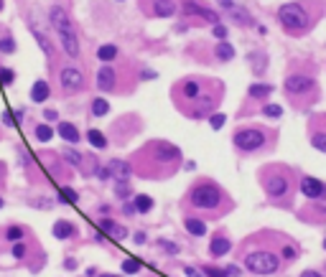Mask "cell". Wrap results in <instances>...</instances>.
Masks as SVG:
<instances>
[{"mask_svg":"<svg viewBox=\"0 0 326 277\" xmlns=\"http://www.w3.org/2000/svg\"><path fill=\"white\" fill-rule=\"evenodd\" d=\"M171 99L186 117L204 120L222 102V82L207 77H186L171 87Z\"/></svg>","mask_w":326,"mask_h":277,"instance_id":"6da1fadb","label":"cell"},{"mask_svg":"<svg viewBox=\"0 0 326 277\" xmlns=\"http://www.w3.org/2000/svg\"><path fill=\"white\" fill-rule=\"evenodd\" d=\"M184 160V153L179 145L166 143V140H150L145 143L135 155H133V173H138L140 178H169L179 170Z\"/></svg>","mask_w":326,"mask_h":277,"instance_id":"7a4b0ae2","label":"cell"},{"mask_svg":"<svg viewBox=\"0 0 326 277\" xmlns=\"http://www.w3.org/2000/svg\"><path fill=\"white\" fill-rule=\"evenodd\" d=\"M186 206H194L199 211H209L214 216H222V214L235 209V203L227 196V191L214 181H197L186 191Z\"/></svg>","mask_w":326,"mask_h":277,"instance_id":"3957f363","label":"cell"},{"mask_svg":"<svg viewBox=\"0 0 326 277\" xmlns=\"http://www.w3.org/2000/svg\"><path fill=\"white\" fill-rule=\"evenodd\" d=\"M278 21L288 36H306L318 21V11H313L308 0H296L278 8Z\"/></svg>","mask_w":326,"mask_h":277,"instance_id":"277c9868","label":"cell"},{"mask_svg":"<svg viewBox=\"0 0 326 277\" xmlns=\"http://www.w3.org/2000/svg\"><path fill=\"white\" fill-rule=\"evenodd\" d=\"M290 176H293V170L288 165H263L260 168V186L273 203L290 196V191H293Z\"/></svg>","mask_w":326,"mask_h":277,"instance_id":"5b68a950","label":"cell"},{"mask_svg":"<svg viewBox=\"0 0 326 277\" xmlns=\"http://www.w3.org/2000/svg\"><path fill=\"white\" fill-rule=\"evenodd\" d=\"M285 94L290 99L293 107H308L311 102L318 99V84L311 74H303V72H293L285 77Z\"/></svg>","mask_w":326,"mask_h":277,"instance_id":"8992f818","label":"cell"},{"mask_svg":"<svg viewBox=\"0 0 326 277\" xmlns=\"http://www.w3.org/2000/svg\"><path fill=\"white\" fill-rule=\"evenodd\" d=\"M275 140H278L275 132L268 130V127H260V125L240 127V130H235V135H232V145H235L240 153H260V150H268Z\"/></svg>","mask_w":326,"mask_h":277,"instance_id":"52a82bcc","label":"cell"},{"mask_svg":"<svg viewBox=\"0 0 326 277\" xmlns=\"http://www.w3.org/2000/svg\"><path fill=\"white\" fill-rule=\"evenodd\" d=\"M49 21H51V28L59 33L67 56H69V59H79V39H77V33H74V26H72V21H69V13H67L61 6H51Z\"/></svg>","mask_w":326,"mask_h":277,"instance_id":"ba28073f","label":"cell"},{"mask_svg":"<svg viewBox=\"0 0 326 277\" xmlns=\"http://www.w3.org/2000/svg\"><path fill=\"white\" fill-rule=\"evenodd\" d=\"M245 267L255 274H273L280 269V252L273 249H247L245 252Z\"/></svg>","mask_w":326,"mask_h":277,"instance_id":"9c48e42d","label":"cell"},{"mask_svg":"<svg viewBox=\"0 0 326 277\" xmlns=\"http://www.w3.org/2000/svg\"><path fill=\"white\" fill-rule=\"evenodd\" d=\"M140 8L150 18H171L181 11V6L176 0H140Z\"/></svg>","mask_w":326,"mask_h":277,"instance_id":"30bf717a","label":"cell"},{"mask_svg":"<svg viewBox=\"0 0 326 277\" xmlns=\"http://www.w3.org/2000/svg\"><path fill=\"white\" fill-rule=\"evenodd\" d=\"M120 79H122V72L117 69V66H112V64H105L100 72H97V87L102 89V92H107V94H115V92H122L125 87L120 84Z\"/></svg>","mask_w":326,"mask_h":277,"instance_id":"8fae6325","label":"cell"},{"mask_svg":"<svg viewBox=\"0 0 326 277\" xmlns=\"http://www.w3.org/2000/svg\"><path fill=\"white\" fill-rule=\"evenodd\" d=\"M59 82H61L64 94H77V92L84 87V74H82L77 66H61Z\"/></svg>","mask_w":326,"mask_h":277,"instance_id":"7c38bea8","label":"cell"},{"mask_svg":"<svg viewBox=\"0 0 326 277\" xmlns=\"http://www.w3.org/2000/svg\"><path fill=\"white\" fill-rule=\"evenodd\" d=\"M181 13L184 16H197V18H202V21H207V23H219V13H214L212 8H204L202 3H199V0H184V3H181Z\"/></svg>","mask_w":326,"mask_h":277,"instance_id":"4fadbf2b","label":"cell"},{"mask_svg":"<svg viewBox=\"0 0 326 277\" xmlns=\"http://www.w3.org/2000/svg\"><path fill=\"white\" fill-rule=\"evenodd\" d=\"M301 193L308 201H326V183L313 178V176H303L301 178Z\"/></svg>","mask_w":326,"mask_h":277,"instance_id":"5bb4252c","label":"cell"},{"mask_svg":"<svg viewBox=\"0 0 326 277\" xmlns=\"http://www.w3.org/2000/svg\"><path fill=\"white\" fill-rule=\"evenodd\" d=\"M308 140L316 150L326 153V117H316L313 125H311V132H308Z\"/></svg>","mask_w":326,"mask_h":277,"instance_id":"9a60e30c","label":"cell"},{"mask_svg":"<svg viewBox=\"0 0 326 277\" xmlns=\"http://www.w3.org/2000/svg\"><path fill=\"white\" fill-rule=\"evenodd\" d=\"M100 229L105 231V236H110V239H115V241H125V239H127V229H125L122 224L107 219V216L100 221Z\"/></svg>","mask_w":326,"mask_h":277,"instance_id":"2e32d148","label":"cell"},{"mask_svg":"<svg viewBox=\"0 0 326 277\" xmlns=\"http://www.w3.org/2000/svg\"><path fill=\"white\" fill-rule=\"evenodd\" d=\"M107 165H110V170H112V178H115V181H127V178L133 176V163H130V160L112 158Z\"/></svg>","mask_w":326,"mask_h":277,"instance_id":"e0dca14e","label":"cell"},{"mask_svg":"<svg viewBox=\"0 0 326 277\" xmlns=\"http://www.w3.org/2000/svg\"><path fill=\"white\" fill-rule=\"evenodd\" d=\"M230 249H232V239L227 234H214V239L209 241V254L212 257H224V254H230Z\"/></svg>","mask_w":326,"mask_h":277,"instance_id":"ac0fdd59","label":"cell"},{"mask_svg":"<svg viewBox=\"0 0 326 277\" xmlns=\"http://www.w3.org/2000/svg\"><path fill=\"white\" fill-rule=\"evenodd\" d=\"M28 26H31V31H34V36H36V41L41 44V49H44V54H46L49 59H54V56H56V54H54V44H51V41L46 39V33H44V28H41V26H39V23H36L34 18H28Z\"/></svg>","mask_w":326,"mask_h":277,"instance_id":"d6986e66","label":"cell"},{"mask_svg":"<svg viewBox=\"0 0 326 277\" xmlns=\"http://www.w3.org/2000/svg\"><path fill=\"white\" fill-rule=\"evenodd\" d=\"M51 234L56 236V239H74L77 236V226L72 224V221H67V219H59V221H54V226H51Z\"/></svg>","mask_w":326,"mask_h":277,"instance_id":"ffe728a7","label":"cell"},{"mask_svg":"<svg viewBox=\"0 0 326 277\" xmlns=\"http://www.w3.org/2000/svg\"><path fill=\"white\" fill-rule=\"evenodd\" d=\"M56 135H59L61 140L72 143V145H74V143H79V137H82L74 122H59V125H56Z\"/></svg>","mask_w":326,"mask_h":277,"instance_id":"44dd1931","label":"cell"},{"mask_svg":"<svg viewBox=\"0 0 326 277\" xmlns=\"http://www.w3.org/2000/svg\"><path fill=\"white\" fill-rule=\"evenodd\" d=\"M51 97V87H49V82L46 79H39L34 87H31V102H46Z\"/></svg>","mask_w":326,"mask_h":277,"instance_id":"7402d4cb","label":"cell"},{"mask_svg":"<svg viewBox=\"0 0 326 277\" xmlns=\"http://www.w3.org/2000/svg\"><path fill=\"white\" fill-rule=\"evenodd\" d=\"M184 226L191 236H204L207 234V224L199 216H184Z\"/></svg>","mask_w":326,"mask_h":277,"instance_id":"603a6c76","label":"cell"},{"mask_svg":"<svg viewBox=\"0 0 326 277\" xmlns=\"http://www.w3.org/2000/svg\"><path fill=\"white\" fill-rule=\"evenodd\" d=\"M26 236H28V231H26L21 224H11V226H6V229H3V239H6L8 244L21 241V239H26Z\"/></svg>","mask_w":326,"mask_h":277,"instance_id":"cb8c5ba5","label":"cell"},{"mask_svg":"<svg viewBox=\"0 0 326 277\" xmlns=\"http://www.w3.org/2000/svg\"><path fill=\"white\" fill-rule=\"evenodd\" d=\"M117 56H120V51H117V46H115V44H105V46H100V49H97V59H100V61H105V64L117 61Z\"/></svg>","mask_w":326,"mask_h":277,"instance_id":"d4e9b609","label":"cell"},{"mask_svg":"<svg viewBox=\"0 0 326 277\" xmlns=\"http://www.w3.org/2000/svg\"><path fill=\"white\" fill-rule=\"evenodd\" d=\"M273 92H275V87H273V84H252V87L247 89L250 99H268Z\"/></svg>","mask_w":326,"mask_h":277,"instance_id":"484cf974","label":"cell"},{"mask_svg":"<svg viewBox=\"0 0 326 277\" xmlns=\"http://www.w3.org/2000/svg\"><path fill=\"white\" fill-rule=\"evenodd\" d=\"M89 112H92V117H107L110 115V102L105 97H94L92 105H89Z\"/></svg>","mask_w":326,"mask_h":277,"instance_id":"4316f807","label":"cell"},{"mask_svg":"<svg viewBox=\"0 0 326 277\" xmlns=\"http://www.w3.org/2000/svg\"><path fill=\"white\" fill-rule=\"evenodd\" d=\"M34 135H36V140H39V143H49V140L56 135V130L51 127V122H46V120H44L41 125H36V127H34Z\"/></svg>","mask_w":326,"mask_h":277,"instance_id":"83f0119b","label":"cell"},{"mask_svg":"<svg viewBox=\"0 0 326 277\" xmlns=\"http://www.w3.org/2000/svg\"><path fill=\"white\" fill-rule=\"evenodd\" d=\"M214 59L217 61H232L235 59V46H230L227 41H222L219 46H214Z\"/></svg>","mask_w":326,"mask_h":277,"instance_id":"f1b7e54d","label":"cell"},{"mask_svg":"<svg viewBox=\"0 0 326 277\" xmlns=\"http://www.w3.org/2000/svg\"><path fill=\"white\" fill-rule=\"evenodd\" d=\"M61 158H64V163H69V165H74V168H82V163H84V155H82L79 150H72L69 145L61 150Z\"/></svg>","mask_w":326,"mask_h":277,"instance_id":"f546056e","label":"cell"},{"mask_svg":"<svg viewBox=\"0 0 326 277\" xmlns=\"http://www.w3.org/2000/svg\"><path fill=\"white\" fill-rule=\"evenodd\" d=\"M230 18H232L237 26H252V18L247 16V11H245V8H237V6H235V8H230Z\"/></svg>","mask_w":326,"mask_h":277,"instance_id":"4dcf8cb0","label":"cell"},{"mask_svg":"<svg viewBox=\"0 0 326 277\" xmlns=\"http://www.w3.org/2000/svg\"><path fill=\"white\" fill-rule=\"evenodd\" d=\"M87 143H89L92 148H97V150H105V148L110 145L107 137H105L100 130H89V132H87Z\"/></svg>","mask_w":326,"mask_h":277,"instance_id":"1f68e13d","label":"cell"},{"mask_svg":"<svg viewBox=\"0 0 326 277\" xmlns=\"http://www.w3.org/2000/svg\"><path fill=\"white\" fill-rule=\"evenodd\" d=\"M133 201H135V209H138V214H150V211H153V198H150V196H145V193H138V196H133Z\"/></svg>","mask_w":326,"mask_h":277,"instance_id":"d6a6232c","label":"cell"},{"mask_svg":"<svg viewBox=\"0 0 326 277\" xmlns=\"http://www.w3.org/2000/svg\"><path fill=\"white\" fill-rule=\"evenodd\" d=\"M250 64H252V69H255L257 74H263V72H265L268 59H265V54H263V51H252V54H250Z\"/></svg>","mask_w":326,"mask_h":277,"instance_id":"836d02e7","label":"cell"},{"mask_svg":"<svg viewBox=\"0 0 326 277\" xmlns=\"http://www.w3.org/2000/svg\"><path fill=\"white\" fill-rule=\"evenodd\" d=\"M16 51V39L11 33H3L0 36V54H13Z\"/></svg>","mask_w":326,"mask_h":277,"instance_id":"e575fe53","label":"cell"},{"mask_svg":"<svg viewBox=\"0 0 326 277\" xmlns=\"http://www.w3.org/2000/svg\"><path fill=\"white\" fill-rule=\"evenodd\" d=\"M155 244H158V247H160L163 252H166L169 257H176V254L181 252V247H179V244H174V241H169V239H158Z\"/></svg>","mask_w":326,"mask_h":277,"instance_id":"d590c367","label":"cell"},{"mask_svg":"<svg viewBox=\"0 0 326 277\" xmlns=\"http://www.w3.org/2000/svg\"><path fill=\"white\" fill-rule=\"evenodd\" d=\"M28 254V244L21 239V241H13V247H11V257H16V259H23Z\"/></svg>","mask_w":326,"mask_h":277,"instance_id":"8d00e7d4","label":"cell"},{"mask_svg":"<svg viewBox=\"0 0 326 277\" xmlns=\"http://www.w3.org/2000/svg\"><path fill=\"white\" fill-rule=\"evenodd\" d=\"M13 82H16V72L8 69V66H0V84H3V87H11Z\"/></svg>","mask_w":326,"mask_h":277,"instance_id":"74e56055","label":"cell"},{"mask_svg":"<svg viewBox=\"0 0 326 277\" xmlns=\"http://www.w3.org/2000/svg\"><path fill=\"white\" fill-rule=\"evenodd\" d=\"M224 122H227V115H222V112H212L209 115V127L212 130H222Z\"/></svg>","mask_w":326,"mask_h":277,"instance_id":"f35d334b","label":"cell"},{"mask_svg":"<svg viewBox=\"0 0 326 277\" xmlns=\"http://www.w3.org/2000/svg\"><path fill=\"white\" fill-rule=\"evenodd\" d=\"M115 193H117V198H130L133 196L127 181H115Z\"/></svg>","mask_w":326,"mask_h":277,"instance_id":"ab89813d","label":"cell"},{"mask_svg":"<svg viewBox=\"0 0 326 277\" xmlns=\"http://www.w3.org/2000/svg\"><path fill=\"white\" fill-rule=\"evenodd\" d=\"M263 115L270 117V120H278V117L283 115V107H280V105H265V107H263Z\"/></svg>","mask_w":326,"mask_h":277,"instance_id":"60d3db41","label":"cell"},{"mask_svg":"<svg viewBox=\"0 0 326 277\" xmlns=\"http://www.w3.org/2000/svg\"><path fill=\"white\" fill-rule=\"evenodd\" d=\"M140 267H143V264H140V259H135V257L122 262V272H127V274H135V272H140Z\"/></svg>","mask_w":326,"mask_h":277,"instance_id":"b9f144b4","label":"cell"},{"mask_svg":"<svg viewBox=\"0 0 326 277\" xmlns=\"http://www.w3.org/2000/svg\"><path fill=\"white\" fill-rule=\"evenodd\" d=\"M296 254H298V249H296L293 244H283V247H280V257H283L285 262H290V259H296Z\"/></svg>","mask_w":326,"mask_h":277,"instance_id":"7bdbcfd3","label":"cell"},{"mask_svg":"<svg viewBox=\"0 0 326 277\" xmlns=\"http://www.w3.org/2000/svg\"><path fill=\"white\" fill-rule=\"evenodd\" d=\"M212 33L219 39V41H227V36H230V31L222 26V23H214V28H212Z\"/></svg>","mask_w":326,"mask_h":277,"instance_id":"ee69618b","label":"cell"},{"mask_svg":"<svg viewBox=\"0 0 326 277\" xmlns=\"http://www.w3.org/2000/svg\"><path fill=\"white\" fill-rule=\"evenodd\" d=\"M61 196H64V198H61L64 203H77V201H79L77 191H72V188H64V191H61Z\"/></svg>","mask_w":326,"mask_h":277,"instance_id":"f6af8a7d","label":"cell"},{"mask_svg":"<svg viewBox=\"0 0 326 277\" xmlns=\"http://www.w3.org/2000/svg\"><path fill=\"white\" fill-rule=\"evenodd\" d=\"M202 272H204V274H209V277H222V274H224V269H219V267H209V264H204V267H202Z\"/></svg>","mask_w":326,"mask_h":277,"instance_id":"bcb514c9","label":"cell"},{"mask_svg":"<svg viewBox=\"0 0 326 277\" xmlns=\"http://www.w3.org/2000/svg\"><path fill=\"white\" fill-rule=\"evenodd\" d=\"M41 115H44L46 122H59V112H56V110H44Z\"/></svg>","mask_w":326,"mask_h":277,"instance_id":"7dc6e473","label":"cell"},{"mask_svg":"<svg viewBox=\"0 0 326 277\" xmlns=\"http://www.w3.org/2000/svg\"><path fill=\"white\" fill-rule=\"evenodd\" d=\"M3 122H6L8 127H16V122H18V117H16L13 112H3Z\"/></svg>","mask_w":326,"mask_h":277,"instance_id":"c3c4849f","label":"cell"},{"mask_svg":"<svg viewBox=\"0 0 326 277\" xmlns=\"http://www.w3.org/2000/svg\"><path fill=\"white\" fill-rule=\"evenodd\" d=\"M122 214H125V216H135V214H138L135 201H133V203H125V206H122Z\"/></svg>","mask_w":326,"mask_h":277,"instance_id":"681fc988","label":"cell"},{"mask_svg":"<svg viewBox=\"0 0 326 277\" xmlns=\"http://www.w3.org/2000/svg\"><path fill=\"white\" fill-rule=\"evenodd\" d=\"M224 274H235V277H237V274H242V269H240L237 264H227V267H224Z\"/></svg>","mask_w":326,"mask_h":277,"instance_id":"f907efd6","label":"cell"},{"mask_svg":"<svg viewBox=\"0 0 326 277\" xmlns=\"http://www.w3.org/2000/svg\"><path fill=\"white\" fill-rule=\"evenodd\" d=\"M217 3H219L222 8H227V11H230V8H235V0H217Z\"/></svg>","mask_w":326,"mask_h":277,"instance_id":"816d5d0a","label":"cell"},{"mask_svg":"<svg viewBox=\"0 0 326 277\" xmlns=\"http://www.w3.org/2000/svg\"><path fill=\"white\" fill-rule=\"evenodd\" d=\"M140 77H143V79H155L158 74H155V72H150V69H143V74H140Z\"/></svg>","mask_w":326,"mask_h":277,"instance_id":"f5cc1de1","label":"cell"},{"mask_svg":"<svg viewBox=\"0 0 326 277\" xmlns=\"http://www.w3.org/2000/svg\"><path fill=\"white\" fill-rule=\"evenodd\" d=\"M184 272H186V274H191V277H199V272H202V269H197V267H184Z\"/></svg>","mask_w":326,"mask_h":277,"instance_id":"db71d44e","label":"cell"},{"mask_svg":"<svg viewBox=\"0 0 326 277\" xmlns=\"http://www.w3.org/2000/svg\"><path fill=\"white\" fill-rule=\"evenodd\" d=\"M135 244H145V234H143V231L135 234Z\"/></svg>","mask_w":326,"mask_h":277,"instance_id":"11a10c76","label":"cell"},{"mask_svg":"<svg viewBox=\"0 0 326 277\" xmlns=\"http://www.w3.org/2000/svg\"><path fill=\"white\" fill-rule=\"evenodd\" d=\"M64 267H67V269H74V267H77V259H67Z\"/></svg>","mask_w":326,"mask_h":277,"instance_id":"9f6ffc18","label":"cell"},{"mask_svg":"<svg viewBox=\"0 0 326 277\" xmlns=\"http://www.w3.org/2000/svg\"><path fill=\"white\" fill-rule=\"evenodd\" d=\"M6 206V201H3V196H0V209H3Z\"/></svg>","mask_w":326,"mask_h":277,"instance_id":"6f0895ef","label":"cell"},{"mask_svg":"<svg viewBox=\"0 0 326 277\" xmlns=\"http://www.w3.org/2000/svg\"><path fill=\"white\" fill-rule=\"evenodd\" d=\"M0 11H3V0H0Z\"/></svg>","mask_w":326,"mask_h":277,"instance_id":"680465c9","label":"cell"},{"mask_svg":"<svg viewBox=\"0 0 326 277\" xmlns=\"http://www.w3.org/2000/svg\"><path fill=\"white\" fill-rule=\"evenodd\" d=\"M323 249H326V239H323Z\"/></svg>","mask_w":326,"mask_h":277,"instance_id":"91938a15","label":"cell"}]
</instances>
